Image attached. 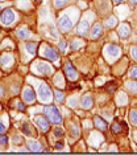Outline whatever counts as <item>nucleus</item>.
<instances>
[{
  "label": "nucleus",
  "mask_w": 137,
  "mask_h": 155,
  "mask_svg": "<svg viewBox=\"0 0 137 155\" xmlns=\"http://www.w3.org/2000/svg\"><path fill=\"white\" fill-rule=\"evenodd\" d=\"M34 121H36L37 126L40 127L41 131H48L49 129H50V125H49V119L42 117V115H38V117L34 118Z\"/></svg>",
  "instance_id": "9d476101"
},
{
  "label": "nucleus",
  "mask_w": 137,
  "mask_h": 155,
  "mask_svg": "<svg viewBox=\"0 0 137 155\" xmlns=\"http://www.w3.org/2000/svg\"><path fill=\"white\" fill-rule=\"evenodd\" d=\"M133 138H135V140H137V131H135V137Z\"/></svg>",
  "instance_id": "a19ab883"
},
{
  "label": "nucleus",
  "mask_w": 137,
  "mask_h": 155,
  "mask_svg": "<svg viewBox=\"0 0 137 155\" xmlns=\"http://www.w3.org/2000/svg\"><path fill=\"white\" fill-rule=\"evenodd\" d=\"M21 129H23V133H24V134H26V135H29V137H33V131H32L29 123H24Z\"/></svg>",
  "instance_id": "393cba45"
},
{
  "label": "nucleus",
  "mask_w": 137,
  "mask_h": 155,
  "mask_svg": "<svg viewBox=\"0 0 137 155\" xmlns=\"http://www.w3.org/2000/svg\"><path fill=\"white\" fill-rule=\"evenodd\" d=\"M90 29V20L89 19H83L78 23V27H76V33L80 35V36H84Z\"/></svg>",
  "instance_id": "1a4fd4ad"
},
{
  "label": "nucleus",
  "mask_w": 137,
  "mask_h": 155,
  "mask_svg": "<svg viewBox=\"0 0 137 155\" xmlns=\"http://www.w3.org/2000/svg\"><path fill=\"white\" fill-rule=\"evenodd\" d=\"M15 106H16L17 109H19V110H21V111H24V110H25V105H24L23 102H20V101H17V102H16V105H15Z\"/></svg>",
  "instance_id": "72a5a7b5"
},
{
  "label": "nucleus",
  "mask_w": 137,
  "mask_h": 155,
  "mask_svg": "<svg viewBox=\"0 0 137 155\" xmlns=\"http://www.w3.org/2000/svg\"><path fill=\"white\" fill-rule=\"evenodd\" d=\"M23 97H24V101L25 102H33L34 98H36V94H34V90L32 89L30 86H25L23 90Z\"/></svg>",
  "instance_id": "9b49d317"
},
{
  "label": "nucleus",
  "mask_w": 137,
  "mask_h": 155,
  "mask_svg": "<svg viewBox=\"0 0 137 155\" xmlns=\"http://www.w3.org/2000/svg\"><path fill=\"white\" fill-rule=\"evenodd\" d=\"M111 130L114 133H120L121 131V125H119V123H114V125L111 126Z\"/></svg>",
  "instance_id": "c756f323"
},
{
  "label": "nucleus",
  "mask_w": 137,
  "mask_h": 155,
  "mask_svg": "<svg viewBox=\"0 0 137 155\" xmlns=\"http://www.w3.org/2000/svg\"><path fill=\"white\" fill-rule=\"evenodd\" d=\"M26 146H28V149H29L30 151H41L42 150L41 144L38 142H34V140H28Z\"/></svg>",
  "instance_id": "f3484780"
},
{
  "label": "nucleus",
  "mask_w": 137,
  "mask_h": 155,
  "mask_svg": "<svg viewBox=\"0 0 137 155\" xmlns=\"http://www.w3.org/2000/svg\"><path fill=\"white\" fill-rule=\"evenodd\" d=\"M25 49L28 52H29L30 54H34L37 51V43H34V41H28L25 44Z\"/></svg>",
  "instance_id": "a211bd4d"
},
{
  "label": "nucleus",
  "mask_w": 137,
  "mask_h": 155,
  "mask_svg": "<svg viewBox=\"0 0 137 155\" xmlns=\"http://www.w3.org/2000/svg\"><path fill=\"white\" fill-rule=\"evenodd\" d=\"M116 87H117V85L115 82H108L107 86H105V90H107V93H115Z\"/></svg>",
  "instance_id": "bb28decb"
},
{
  "label": "nucleus",
  "mask_w": 137,
  "mask_h": 155,
  "mask_svg": "<svg viewBox=\"0 0 137 155\" xmlns=\"http://www.w3.org/2000/svg\"><path fill=\"white\" fill-rule=\"evenodd\" d=\"M37 97L41 102H49L51 100V91H50V87H49L48 84H41L40 87L37 90Z\"/></svg>",
  "instance_id": "20e7f679"
},
{
  "label": "nucleus",
  "mask_w": 137,
  "mask_h": 155,
  "mask_svg": "<svg viewBox=\"0 0 137 155\" xmlns=\"http://www.w3.org/2000/svg\"><path fill=\"white\" fill-rule=\"evenodd\" d=\"M117 104L119 105H126V102H128V98H126V96H125V93H119V96H117Z\"/></svg>",
  "instance_id": "412c9836"
},
{
  "label": "nucleus",
  "mask_w": 137,
  "mask_h": 155,
  "mask_svg": "<svg viewBox=\"0 0 137 155\" xmlns=\"http://www.w3.org/2000/svg\"><path fill=\"white\" fill-rule=\"evenodd\" d=\"M80 104H82V106L83 109H91L92 107V97H91V94L90 93H87V94H84V96L82 97V101H80Z\"/></svg>",
  "instance_id": "ddd939ff"
},
{
  "label": "nucleus",
  "mask_w": 137,
  "mask_h": 155,
  "mask_svg": "<svg viewBox=\"0 0 137 155\" xmlns=\"http://www.w3.org/2000/svg\"><path fill=\"white\" fill-rule=\"evenodd\" d=\"M62 135H63V131H62V129H58V127H55V129H54V137H57V138H61Z\"/></svg>",
  "instance_id": "2f4dec72"
},
{
  "label": "nucleus",
  "mask_w": 137,
  "mask_h": 155,
  "mask_svg": "<svg viewBox=\"0 0 137 155\" xmlns=\"http://www.w3.org/2000/svg\"><path fill=\"white\" fill-rule=\"evenodd\" d=\"M66 2H67V0H53V5H54V8L59 9L66 4Z\"/></svg>",
  "instance_id": "cd10ccee"
},
{
  "label": "nucleus",
  "mask_w": 137,
  "mask_h": 155,
  "mask_svg": "<svg viewBox=\"0 0 137 155\" xmlns=\"http://www.w3.org/2000/svg\"><path fill=\"white\" fill-rule=\"evenodd\" d=\"M62 147H63V142H62V140H59V142L55 143V149H57V150H62Z\"/></svg>",
  "instance_id": "4c0bfd02"
},
{
  "label": "nucleus",
  "mask_w": 137,
  "mask_h": 155,
  "mask_svg": "<svg viewBox=\"0 0 137 155\" xmlns=\"http://www.w3.org/2000/svg\"><path fill=\"white\" fill-rule=\"evenodd\" d=\"M54 98L58 104H62L63 100H65V96H63V93L61 90H54Z\"/></svg>",
  "instance_id": "5701e85b"
},
{
  "label": "nucleus",
  "mask_w": 137,
  "mask_h": 155,
  "mask_svg": "<svg viewBox=\"0 0 137 155\" xmlns=\"http://www.w3.org/2000/svg\"><path fill=\"white\" fill-rule=\"evenodd\" d=\"M126 87H128V90L132 91V93H137V82L136 81H128V82H126Z\"/></svg>",
  "instance_id": "4be33fe9"
},
{
  "label": "nucleus",
  "mask_w": 137,
  "mask_h": 155,
  "mask_svg": "<svg viewBox=\"0 0 137 155\" xmlns=\"http://www.w3.org/2000/svg\"><path fill=\"white\" fill-rule=\"evenodd\" d=\"M0 143H2V144H7V143H8V137H7V135H0Z\"/></svg>",
  "instance_id": "c9c22d12"
},
{
  "label": "nucleus",
  "mask_w": 137,
  "mask_h": 155,
  "mask_svg": "<svg viewBox=\"0 0 137 155\" xmlns=\"http://www.w3.org/2000/svg\"><path fill=\"white\" fill-rule=\"evenodd\" d=\"M101 32H103V25H101L100 23H96L95 25L92 27V29H91L90 32V36L92 38H98L101 35Z\"/></svg>",
  "instance_id": "4468645a"
},
{
  "label": "nucleus",
  "mask_w": 137,
  "mask_h": 155,
  "mask_svg": "<svg viewBox=\"0 0 137 155\" xmlns=\"http://www.w3.org/2000/svg\"><path fill=\"white\" fill-rule=\"evenodd\" d=\"M67 102H70V106L74 107V106H75V105H76V97H70Z\"/></svg>",
  "instance_id": "f704fd0d"
},
{
  "label": "nucleus",
  "mask_w": 137,
  "mask_h": 155,
  "mask_svg": "<svg viewBox=\"0 0 137 155\" xmlns=\"http://www.w3.org/2000/svg\"><path fill=\"white\" fill-rule=\"evenodd\" d=\"M36 2H37V3H41V2H42V0H36Z\"/></svg>",
  "instance_id": "79ce46f5"
},
{
  "label": "nucleus",
  "mask_w": 137,
  "mask_h": 155,
  "mask_svg": "<svg viewBox=\"0 0 137 155\" xmlns=\"http://www.w3.org/2000/svg\"><path fill=\"white\" fill-rule=\"evenodd\" d=\"M125 0H114V3L115 4H121V3H124Z\"/></svg>",
  "instance_id": "58836bf2"
},
{
  "label": "nucleus",
  "mask_w": 137,
  "mask_h": 155,
  "mask_svg": "<svg viewBox=\"0 0 137 155\" xmlns=\"http://www.w3.org/2000/svg\"><path fill=\"white\" fill-rule=\"evenodd\" d=\"M129 4H131V5L137 4V0H129Z\"/></svg>",
  "instance_id": "ea45409f"
},
{
  "label": "nucleus",
  "mask_w": 137,
  "mask_h": 155,
  "mask_svg": "<svg viewBox=\"0 0 137 155\" xmlns=\"http://www.w3.org/2000/svg\"><path fill=\"white\" fill-rule=\"evenodd\" d=\"M121 53V49L115 44H111V45H107L104 49V54L107 56V58L110 60V62H114L115 58H117Z\"/></svg>",
  "instance_id": "39448f33"
},
{
  "label": "nucleus",
  "mask_w": 137,
  "mask_h": 155,
  "mask_svg": "<svg viewBox=\"0 0 137 155\" xmlns=\"http://www.w3.org/2000/svg\"><path fill=\"white\" fill-rule=\"evenodd\" d=\"M131 54H132L133 60H136L137 61V47H132L131 48Z\"/></svg>",
  "instance_id": "473e14b6"
},
{
  "label": "nucleus",
  "mask_w": 137,
  "mask_h": 155,
  "mask_svg": "<svg viewBox=\"0 0 137 155\" xmlns=\"http://www.w3.org/2000/svg\"><path fill=\"white\" fill-rule=\"evenodd\" d=\"M7 130V125H4L2 121H0V134H3Z\"/></svg>",
  "instance_id": "e433bc0d"
},
{
  "label": "nucleus",
  "mask_w": 137,
  "mask_h": 155,
  "mask_svg": "<svg viewBox=\"0 0 137 155\" xmlns=\"http://www.w3.org/2000/svg\"><path fill=\"white\" fill-rule=\"evenodd\" d=\"M116 24H117V20H116L115 16L107 17V19H105V21H104V25L107 28H114V27H116Z\"/></svg>",
  "instance_id": "6ab92c4d"
},
{
  "label": "nucleus",
  "mask_w": 137,
  "mask_h": 155,
  "mask_svg": "<svg viewBox=\"0 0 137 155\" xmlns=\"http://www.w3.org/2000/svg\"><path fill=\"white\" fill-rule=\"evenodd\" d=\"M15 21V12L12 11L11 8H7L3 11L2 16H0V24L2 25H9V24H12Z\"/></svg>",
  "instance_id": "0eeeda50"
},
{
  "label": "nucleus",
  "mask_w": 137,
  "mask_h": 155,
  "mask_svg": "<svg viewBox=\"0 0 137 155\" xmlns=\"http://www.w3.org/2000/svg\"><path fill=\"white\" fill-rule=\"evenodd\" d=\"M30 36V31L26 29V28H21V29H17L16 31V37L19 40H25Z\"/></svg>",
  "instance_id": "dca6fc26"
},
{
  "label": "nucleus",
  "mask_w": 137,
  "mask_h": 155,
  "mask_svg": "<svg viewBox=\"0 0 137 155\" xmlns=\"http://www.w3.org/2000/svg\"><path fill=\"white\" fill-rule=\"evenodd\" d=\"M33 72L37 73L40 76H49L51 74L53 68L49 64H46L45 61H41V60H37L33 64Z\"/></svg>",
  "instance_id": "f03ea898"
},
{
  "label": "nucleus",
  "mask_w": 137,
  "mask_h": 155,
  "mask_svg": "<svg viewBox=\"0 0 137 155\" xmlns=\"http://www.w3.org/2000/svg\"><path fill=\"white\" fill-rule=\"evenodd\" d=\"M84 43L82 40H79V38H74L73 40V43H71V45H70V48H71V51H75L76 48H79V47H82Z\"/></svg>",
  "instance_id": "b1692460"
},
{
  "label": "nucleus",
  "mask_w": 137,
  "mask_h": 155,
  "mask_svg": "<svg viewBox=\"0 0 137 155\" xmlns=\"http://www.w3.org/2000/svg\"><path fill=\"white\" fill-rule=\"evenodd\" d=\"M66 45H67V41H66V40H61V43L58 44V48H59V51H61V52H65V49H66Z\"/></svg>",
  "instance_id": "7c9ffc66"
},
{
  "label": "nucleus",
  "mask_w": 137,
  "mask_h": 155,
  "mask_svg": "<svg viewBox=\"0 0 137 155\" xmlns=\"http://www.w3.org/2000/svg\"><path fill=\"white\" fill-rule=\"evenodd\" d=\"M63 70H65V74L67 76L69 80H76L78 78V73H76V70L73 66L71 62H69V61L66 62L65 66H63Z\"/></svg>",
  "instance_id": "6e6552de"
},
{
  "label": "nucleus",
  "mask_w": 137,
  "mask_h": 155,
  "mask_svg": "<svg viewBox=\"0 0 137 155\" xmlns=\"http://www.w3.org/2000/svg\"><path fill=\"white\" fill-rule=\"evenodd\" d=\"M45 111V117H46L49 121H51L54 125H59L62 122V117H61V113L54 105H48V106L44 107Z\"/></svg>",
  "instance_id": "f257e3e1"
},
{
  "label": "nucleus",
  "mask_w": 137,
  "mask_h": 155,
  "mask_svg": "<svg viewBox=\"0 0 137 155\" xmlns=\"http://www.w3.org/2000/svg\"><path fill=\"white\" fill-rule=\"evenodd\" d=\"M129 77L131 78L137 80V65H133L131 69H129Z\"/></svg>",
  "instance_id": "c85d7f7f"
},
{
  "label": "nucleus",
  "mask_w": 137,
  "mask_h": 155,
  "mask_svg": "<svg viewBox=\"0 0 137 155\" xmlns=\"http://www.w3.org/2000/svg\"><path fill=\"white\" fill-rule=\"evenodd\" d=\"M58 27L61 29V32H67L73 28V19L67 15H62L61 17L58 19Z\"/></svg>",
  "instance_id": "423d86ee"
},
{
  "label": "nucleus",
  "mask_w": 137,
  "mask_h": 155,
  "mask_svg": "<svg viewBox=\"0 0 137 155\" xmlns=\"http://www.w3.org/2000/svg\"><path fill=\"white\" fill-rule=\"evenodd\" d=\"M94 123H95V127H96L98 130H100V131H104V130L108 129V126H107V123H105V121H104L103 118H100V117H95L94 118Z\"/></svg>",
  "instance_id": "2eb2a0df"
},
{
  "label": "nucleus",
  "mask_w": 137,
  "mask_h": 155,
  "mask_svg": "<svg viewBox=\"0 0 137 155\" xmlns=\"http://www.w3.org/2000/svg\"><path fill=\"white\" fill-rule=\"evenodd\" d=\"M129 119L133 126H137V109H132L129 113Z\"/></svg>",
  "instance_id": "aec40b11"
},
{
  "label": "nucleus",
  "mask_w": 137,
  "mask_h": 155,
  "mask_svg": "<svg viewBox=\"0 0 137 155\" xmlns=\"http://www.w3.org/2000/svg\"><path fill=\"white\" fill-rule=\"evenodd\" d=\"M117 33H119V36H120L121 38H126V37H129V35H131V27H129V24H126V23H121L120 25H119Z\"/></svg>",
  "instance_id": "f8f14e48"
},
{
  "label": "nucleus",
  "mask_w": 137,
  "mask_h": 155,
  "mask_svg": "<svg viewBox=\"0 0 137 155\" xmlns=\"http://www.w3.org/2000/svg\"><path fill=\"white\" fill-rule=\"evenodd\" d=\"M69 129L71 130V135H73V137H78V135H79V127H78L76 125L71 123V125H69Z\"/></svg>",
  "instance_id": "a878e982"
},
{
  "label": "nucleus",
  "mask_w": 137,
  "mask_h": 155,
  "mask_svg": "<svg viewBox=\"0 0 137 155\" xmlns=\"http://www.w3.org/2000/svg\"><path fill=\"white\" fill-rule=\"evenodd\" d=\"M41 54L44 56L45 58H48V60H50V61L53 62H58L59 61V54H58V52L55 51L53 47H50V45H48V44H42V49H41Z\"/></svg>",
  "instance_id": "7ed1b4c3"
},
{
  "label": "nucleus",
  "mask_w": 137,
  "mask_h": 155,
  "mask_svg": "<svg viewBox=\"0 0 137 155\" xmlns=\"http://www.w3.org/2000/svg\"><path fill=\"white\" fill-rule=\"evenodd\" d=\"M0 2H2V0H0Z\"/></svg>",
  "instance_id": "c03bdc74"
},
{
  "label": "nucleus",
  "mask_w": 137,
  "mask_h": 155,
  "mask_svg": "<svg viewBox=\"0 0 137 155\" xmlns=\"http://www.w3.org/2000/svg\"><path fill=\"white\" fill-rule=\"evenodd\" d=\"M0 12H2V7H0Z\"/></svg>",
  "instance_id": "37998d69"
}]
</instances>
